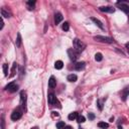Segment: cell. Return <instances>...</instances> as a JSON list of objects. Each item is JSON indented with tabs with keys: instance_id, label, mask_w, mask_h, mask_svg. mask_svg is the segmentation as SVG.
<instances>
[{
	"instance_id": "27",
	"label": "cell",
	"mask_w": 129,
	"mask_h": 129,
	"mask_svg": "<svg viewBox=\"0 0 129 129\" xmlns=\"http://www.w3.org/2000/svg\"><path fill=\"white\" fill-rule=\"evenodd\" d=\"M63 30H65V31H68V30H69L70 29V24L69 23H68V22H65L64 24H63Z\"/></svg>"
},
{
	"instance_id": "26",
	"label": "cell",
	"mask_w": 129,
	"mask_h": 129,
	"mask_svg": "<svg viewBox=\"0 0 129 129\" xmlns=\"http://www.w3.org/2000/svg\"><path fill=\"white\" fill-rule=\"evenodd\" d=\"M85 120H86V118L83 116V115H80V116H78V118H77V121L79 123H84Z\"/></svg>"
},
{
	"instance_id": "21",
	"label": "cell",
	"mask_w": 129,
	"mask_h": 129,
	"mask_svg": "<svg viewBox=\"0 0 129 129\" xmlns=\"http://www.w3.org/2000/svg\"><path fill=\"white\" fill-rule=\"evenodd\" d=\"M98 127H100L102 129H106V128L109 127V124L106 123V122H99V123H98Z\"/></svg>"
},
{
	"instance_id": "33",
	"label": "cell",
	"mask_w": 129,
	"mask_h": 129,
	"mask_svg": "<svg viewBox=\"0 0 129 129\" xmlns=\"http://www.w3.org/2000/svg\"><path fill=\"white\" fill-rule=\"evenodd\" d=\"M64 129H72V127H71V126H66Z\"/></svg>"
},
{
	"instance_id": "12",
	"label": "cell",
	"mask_w": 129,
	"mask_h": 129,
	"mask_svg": "<svg viewBox=\"0 0 129 129\" xmlns=\"http://www.w3.org/2000/svg\"><path fill=\"white\" fill-rule=\"evenodd\" d=\"M56 86H57V81H56L55 77H51L50 81H49V87L51 89H53V88H56Z\"/></svg>"
},
{
	"instance_id": "31",
	"label": "cell",
	"mask_w": 129,
	"mask_h": 129,
	"mask_svg": "<svg viewBox=\"0 0 129 129\" xmlns=\"http://www.w3.org/2000/svg\"><path fill=\"white\" fill-rule=\"evenodd\" d=\"M3 26H4V22H3V19L1 18V26H0V29H2Z\"/></svg>"
},
{
	"instance_id": "4",
	"label": "cell",
	"mask_w": 129,
	"mask_h": 129,
	"mask_svg": "<svg viewBox=\"0 0 129 129\" xmlns=\"http://www.w3.org/2000/svg\"><path fill=\"white\" fill-rule=\"evenodd\" d=\"M68 55L70 57V60H73V62H76L79 58V52L76 50H73V49H69L68 50Z\"/></svg>"
},
{
	"instance_id": "6",
	"label": "cell",
	"mask_w": 129,
	"mask_h": 129,
	"mask_svg": "<svg viewBox=\"0 0 129 129\" xmlns=\"http://www.w3.org/2000/svg\"><path fill=\"white\" fill-rule=\"evenodd\" d=\"M5 90L9 91L10 93H14V92H16L18 90V86L14 82H11V83H9L7 86L5 87Z\"/></svg>"
},
{
	"instance_id": "7",
	"label": "cell",
	"mask_w": 129,
	"mask_h": 129,
	"mask_svg": "<svg viewBox=\"0 0 129 129\" xmlns=\"http://www.w3.org/2000/svg\"><path fill=\"white\" fill-rule=\"evenodd\" d=\"M117 6L119 7L120 10H122L123 12L127 13V14H129V5L124 3V2H118L117 3Z\"/></svg>"
},
{
	"instance_id": "25",
	"label": "cell",
	"mask_w": 129,
	"mask_h": 129,
	"mask_svg": "<svg viewBox=\"0 0 129 129\" xmlns=\"http://www.w3.org/2000/svg\"><path fill=\"white\" fill-rule=\"evenodd\" d=\"M65 127H66L65 126V122H63V121H60V122H58V123H57V128L58 129H63Z\"/></svg>"
},
{
	"instance_id": "22",
	"label": "cell",
	"mask_w": 129,
	"mask_h": 129,
	"mask_svg": "<svg viewBox=\"0 0 129 129\" xmlns=\"http://www.w3.org/2000/svg\"><path fill=\"white\" fill-rule=\"evenodd\" d=\"M2 69H3V72H4V76L7 77L8 76V65L7 64H3Z\"/></svg>"
},
{
	"instance_id": "30",
	"label": "cell",
	"mask_w": 129,
	"mask_h": 129,
	"mask_svg": "<svg viewBox=\"0 0 129 129\" xmlns=\"http://www.w3.org/2000/svg\"><path fill=\"white\" fill-rule=\"evenodd\" d=\"M89 119L90 120H94L95 119V115L92 114V113H89Z\"/></svg>"
},
{
	"instance_id": "32",
	"label": "cell",
	"mask_w": 129,
	"mask_h": 129,
	"mask_svg": "<svg viewBox=\"0 0 129 129\" xmlns=\"http://www.w3.org/2000/svg\"><path fill=\"white\" fill-rule=\"evenodd\" d=\"M126 49H127V51H128V52H129V43H126Z\"/></svg>"
},
{
	"instance_id": "29",
	"label": "cell",
	"mask_w": 129,
	"mask_h": 129,
	"mask_svg": "<svg viewBox=\"0 0 129 129\" xmlns=\"http://www.w3.org/2000/svg\"><path fill=\"white\" fill-rule=\"evenodd\" d=\"M1 129H5V122H4V116L2 115L1 118Z\"/></svg>"
},
{
	"instance_id": "23",
	"label": "cell",
	"mask_w": 129,
	"mask_h": 129,
	"mask_svg": "<svg viewBox=\"0 0 129 129\" xmlns=\"http://www.w3.org/2000/svg\"><path fill=\"white\" fill-rule=\"evenodd\" d=\"M34 5H35V1H28L27 2V7L29 10L34 9Z\"/></svg>"
},
{
	"instance_id": "1",
	"label": "cell",
	"mask_w": 129,
	"mask_h": 129,
	"mask_svg": "<svg viewBox=\"0 0 129 129\" xmlns=\"http://www.w3.org/2000/svg\"><path fill=\"white\" fill-rule=\"evenodd\" d=\"M74 47L78 52H82L86 49V43H83L82 40L79 38H75L74 39Z\"/></svg>"
},
{
	"instance_id": "18",
	"label": "cell",
	"mask_w": 129,
	"mask_h": 129,
	"mask_svg": "<svg viewBox=\"0 0 129 129\" xmlns=\"http://www.w3.org/2000/svg\"><path fill=\"white\" fill-rule=\"evenodd\" d=\"M64 67V63L62 62V60H57L56 64H55V68L57 70H62Z\"/></svg>"
},
{
	"instance_id": "17",
	"label": "cell",
	"mask_w": 129,
	"mask_h": 129,
	"mask_svg": "<svg viewBox=\"0 0 129 129\" xmlns=\"http://www.w3.org/2000/svg\"><path fill=\"white\" fill-rule=\"evenodd\" d=\"M63 20V15L60 13H57L56 16H55V23L56 24H59L60 21Z\"/></svg>"
},
{
	"instance_id": "16",
	"label": "cell",
	"mask_w": 129,
	"mask_h": 129,
	"mask_svg": "<svg viewBox=\"0 0 129 129\" xmlns=\"http://www.w3.org/2000/svg\"><path fill=\"white\" fill-rule=\"evenodd\" d=\"M68 81L69 82H72V83H74V82H76L77 81V79H78V77H77V75H75V74H71V75H69L68 76Z\"/></svg>"
},
{
	"instance_id": "19",
	"label": "cell",
	"mask_w": 129,
	"mask_h": 129,
	"mask_svg": "<svg viewBox=\"0 0 129 129\" xmlns=\"http://www.w3.org/2000/svg\"><path fill=\"white\" fill-rule=\"evenodd\" d=\"M21 43H22V40H21V35H20V33H17V38H16V42H15V44L17 47H20L21 46Z\"/></svg>"
},
{
	"instance_id": "13",
	"label": "cell",
	"mask_w": 129,
	"mask_h": 129,
	"mask_svg": "<svg viewBox=\"0 0 129 129\" xmlns=\"http://www.w3.org/2000/svg\"><path fill=\"white\" fill-rule=\"evenodd\" d=\"M91 20L92 21H94L95 22V24H96L98 27H100L101 29H104V26H103V23H102L99 19H97V18H95V17H91Z\"/></svg>"
},
{
	"instance_id": "8",
	"label": "cell",
	"mask_w": 129,
	"mask_h": 129,
	"mask_svg": "<svg viewBox=\"0 0 129 129\" xmlns=\"http://www.w3.org/2000/svg\"><path fill=\"white\" fill-rule=\"evenodd\" d=\"M47 101H49V104H50V105H55V104H57V102H58L56 96H55V95H53L52 93L49 94V97H47Z\"/></svg>"
},
{
	"instance_id": "9",
	"label": "cell",
	"mask_w": 129,
	"mask_h": 129,
	"mask_svg": "<svg viewBox=\"0 0 129 129\" xmlns=\"http://www.w3.org/2000/svg\"><path fill=\"white\" fill-rule=\"evenodd\" d=\"M99 9L102 12H107V13H113L115 11V9L113 7H110V6H102Z\"/></svg>"
},
{
	"instance_id": "24",
	"label": "cell",
	"mask_w": 129,
	"mask_h": 129,
	"mask_svg": "<svg viewBox=\"0 0 129 129\" xmlns=\"http://www.w3.org/2000/svg\"><path fill=\"white\" fill-rule=\"evenodd\" d=\"M95 60H96L97 62H101V60H103V56H102V53L97 52L96 55H95Z\"/></svg>"
},
{
	"instance_id": "20",
	"label": "cell",
	"mask_w": 129,
	"mask_h": 129,
	"mask_svg": "<svg viewBox=\"0 0 129 129\" xmlns=\"http://www.w3.org/2000/svg\"><path fill=\"white\" fill-rule=\"evenodd\" d=\"M78 113L77 112H73V113H71L69 116H68V118H69V120H75V119H77L78 118Z\"/></svg>"
},
{
	"instance_id": "28",
	"label": "cell",
	"mask_w": 129,
	"mask_h": 129,
	"mask_svg": "<svg viewBox=\"0 0 129 129\" xmlns=\"http://www.w3.org/2000/svg\"><path fill=\"white\" fill-rule=\"evenodd\" d=\"M97 105H98V107H99L100 110L103 109V104H102V101H101V100H98V101H97Z\"/></svg>"
},
{
	"instance_id": "11",
	"label": "cell",
	"mask_w": 129,
	"mask_h": 129,
	"mask_svg": "<svg viewBox=\"0 0 129 129\" xmlns=\"http://www.w3.org/2000/svg\"><path fill=\"white\" fill-rule=\"evenodd\" d=\"M17 69H18V65H17L16 63H14V64H13V66H12V69H11V74L9 75V77H10V78L14 77L15 75H16V73H17Z\"/></svg>"
},
{
	"instance_id": "15",
	"label": "cell",
	"mask_w": 129,
	"mask_h": 129,
	"mask_svg": "<svg viewBox=\"0 0 129 129\" xmlns=\"http://www.w3.org/2000/svg\"><path fill=\"white\" fill-rule=\"evenodd\" d=\"M1 16L2 17H10L11 16V13L9 12V11H7V10H6L4 7L3 8H1Z\"/></svg>"
},
{
	"instance_id": "10",
	"label": "cell",
	"mask_w": 129,
	"mask_h": 129,
	"mask_svg": "<svg viewBox=\"0 0 129 129\" xmlns=\"http://www.w3.org/2000/svg\"><path fill=\"white\" fill-rule=\"evenodd\" d=\"M128 96H129V87H126L125 89H123V91L121 92V98L123 101H126Z\"/></svg>"
},
{
	"instance_id": "3",
	"label": "cell",
	"mask_w": 129,
	"mask_h": 129,
	"mask_svg": "<svg viewBox=\"0 0 129 129\" xmlns=\"http://www.w3.org/2000/svg\"><path fill=\"white\" fill-rule=\"evenodd\" d=\"M94 39L96 42H99V43H113V39L108 37V36H103V35H96L94 36Z\"/></svg>"
},
{
	"instance_id": "14",
	"label": "cell",
	"mask_w": 129,
	"mask_h": 129,
	"mask_svg": "<svg viewBox=\"0 0 129 129\" xmlns=\"http://www.w3.org/2000/svg\"><path fill=\"white\" fill-rule=\"evenodd\" d=\"M85 68V63L84 62H81V63H77L75 65V69L77 71H81V70H84Z\"/></svg>"
},
{
	"instance_id": "2",
	"label": "cell",
	"mask_w": 129,
	"mask_h": 129,
	"mask_svg": "<svg viewBox=\"0 0 129 129\" xmlns=\"http://www.w3.org/2000/svg\"><path fill=\"white\" fill-rule=\"evenodd\" d=\"M22 114H23V109H22V108H21V107L17 108V109H15L14 111H13V112L11 113V120H13V121H17L18 119L21 118Z\"/></svg>"
},
{
	"instance_id": "34",
	"label": "cell",
	"mask_w": 129,
	"mask_h": 129,
	"mask_svg": "<svg viewBox=\"0 0 129 129\" xmlns=\"http://www.w3.org/2000/svg\"><path fill=\"white\" fill-rule=\"evenodd\" d=\"M33 129H36V128H33Z\"/></svg>"
},
{
	"instance_id": "5",
	"label": "cell",
	"mask_w": 129,
	"mask_h": 129,
	"mask_svg": "<svg viewBox=\"0 0 129 129\" xmlns=\"http://www.w3.org/2000/svg\"><path fill=\"white\" fill-rule=\"evenodd\" d=\"M20 107L23 109V111L26 110V94L24 91L20 92Z\"/></svg>"
}]
</instances>
